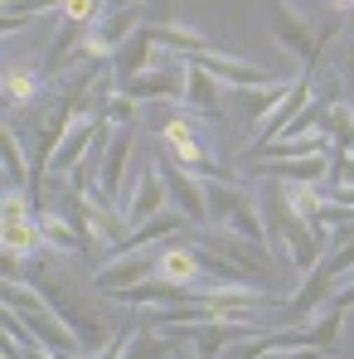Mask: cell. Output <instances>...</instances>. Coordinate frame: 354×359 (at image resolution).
<instances>
[{
	"mask_svg": "<svg viewBox=\"0 0 354 359\" xmlns=\"http://www.w3.org/2000/svg\"><path fill=\"white\" fill-rule=\"evenodd\" d=\"M267 238H272V243H287L296 272H311V267L325 257V252H320V233H315V229H311V224L292 209L287 184H272V189H267Z\"/></svg>",
	"mask_w": 354,
	"mask_h": 359,
	"instance_id": "6da1fadb",
	"label": "cell"
},
{
	"mask_svg": "<svg viewBox=\"0 0 354 359\" xmlns=\"http://www.w3.org/2000/svg\"><path fill=\"white\" fill-rule=\"evenodd\" d=\"M204 199H209V224H224L229 233L247 243H267V219H257V204L229 184V180H204Z\"/></svg>",
	"mask_w": 354,
	"mask_h": 359,
	"instance_id": "7a4b0ae2",
	"label": "cell"
},
{
	"mask_svg": "<svg viewBox=\"0 0 354 359\" xmlns=\"http://www.w3.org/2000/svg\"><path fill=\"white\" fill-rule=\"evenodd\" d=\"M262 10H267V29H272V39L282 44V54H292L301 59V68H311V63H320V34L311 29V20L296 10L292 0H262Z\"/></svg>",
	"mask_w": 354,
	"mask_h": 359,
	"instance_id": "3957f363",
	"label": "cell"
},
{
	"mask_svg": "<svg viewBox=\"0 0 354 359\" xmlns=\"http://www.w3.org/2000/svg\"><path fill=\"white\" fill-rule=\"evenodd\" d=\"M117 93H126L131 102H179L184 97V59L179 54L156 59V68L136 73L131 83H121Z\"/></svg>",
	"mask_w": 354,
	"mask_h": 359,
	"instance_id": "277c9868",
	"label": "cell"
},
{
	"mask_svg": "<svg viewBox=\"0 0 354 359\" xmlns=\"http://www.w3.org/2000/svg\"><path fill=\"white\" fill-rule=\"evenodd\" d=\"M156 165H161V180H165V189H170V204L189 214V224H209V199H204V180L194 175V170H184L175 156H161Z\"/></svg>",
	"mask_w": 354,
	"mask_h": 359,
	"instance_id": "5b68a950",
	"label": "cell"
},
{
	"mask_svg": "<svg viewBox=\"0 0 354 359\" xmlns=\"http://www.w3.org/2000/svg\"><path fill=\"white\" fill-rule=\"evenodd\" d=\"M179 330H184L189 350H194L199 359H219L229 345H238V340H247V335H252V325H247V320H229V316L194 320V325H179Z\"/></svg>",
	"mask_w": 354,
	"mask_h": 359,
	"instance_id": "8992f818",
	"label": "cell"
},
{
	"mask_svg": "<svg viewBox=\"0 0 354 359\" xmlns=\"http://www.w3.org/2000/svg\"><path fill=\"white\" fill-rule=\"evenodd\" d=\"M189 248H204V252L233 262V267H243L247 277H267V243H247V238H238V233L224 229V233H199Z\"/></svg>",
	"mask_w": 354,
	"mask_h": 359,
	"instance_id": "52a82bcc",
	"label": "cell"
},
{
	"mask_svg": "<svg viewBox=\"0 0 354 359\" xmlns=\"http://www.w3.org/2000/svg\"><path fill=\"white\" fill-rule=\"evenodd\" d=\"M184 59V54H179ZM184 102L194 107V112H204V117H229V88L204 68L199 59H184Z\"/></svg>",
	"mask_w": 354,
	"mask_h": 359,
	"instance_id": "ba28073f",
	"label": "cell"
},
{
	"mask_svg": "<svg viewBox=\"0 0 354 359\" xmlns=\"http://www.w3.org/2000/svg\"><path fill=\"white\" fill-rule=\"evenodd\" d=\"M102 131H107V121H102V112H83V117L73 121L68 131H63L59 151H54V161H49V175H68L97 141H102Z\"/></svg>",
	"mask_w": 354,
	"mask_h": 359,
	"instance_id": "9c48e42d",
	"label": "cell"
},
{
	"mask_svg": "<svg viewBox=\"0 0 354 359\" xmlns=\"http://www.w3.org/2000/svg\"><path fill=\"white\" fill-rule=\"evenodd\" d=\"M296 78H277L267 88H229V117L247 121V126H262V121L277 112V102L292 93Z\"/></svg>",
	"mask_w": 354,
	"mask_h": 359,
	"instance_id": "30bf717a",
	"label": "cell"
},
{
	"mask_svg": "<svg viewBox=\"0 0 354 359\" xmlns=\"http://www.w3.org/2000/svg\"><path fill=\"white\" fill-rule=\"evenodd\" d=\"M126 165H131V126H107V136H102V170H97V189H102L107 204L121 199Z\"/></svg>",
	"mask_w": 354,
	"mask_h": 359,
	"instance_id": "8fae6325",
	"label": "cell"
},
{
	"mask_svg": "<svg viewBox=\"0 0 354 359\" xmlns=\"http://www.w3.org/2000/svg\"><path fill=\"white\" fill-rule=\"evenodd\" d=\"M156 25H141L136 34H126L117 49H112V83H131L136 73H146V68H156Z\"/></svg>",
	"mask_w": 354,
	"mask_h": 359,
	"instance_id": "7c38bea8",
	"label": "cell"
},
{
	"mask_svg": "<svg viewBox=\"0 0 354 359\" xmlns=\"http://www.w3.org/2000/svg\"><path fill=\"white\" fill-rule=\"evenodd\" d=\"M146 277H156V248L117 252V262H107V267L93 277V287H97V292H107V297H117V292L136 287V282H146Z\"/></svg>",
	"mask_w": 354,
	"mask_h": 359,
	"instance_id": "4fadbf2b",
	"label": "cell"
},
{
	"mask_svg": "<svg viewBox=\"0 0 354 359\" xmlns=\"http://www.w3.org/2000/svg\"><path fill=\"white\" fill-rule=\"evenodd\" d=\"M330 151H335L330 131H311V136H277V141H262V146L247 151V161H252V165H257V161H306V156H330Z\"/></svg>",
	"mask_w": 354,
	"mask_h": 359,
	"instance_id": "5bb4252c",
	"label": "cell"
},
{
	"mask_svg": "<svg viewBox=\"0 0 354 359\" xmlns=\"http://www.w3.org/2000/svg\"><path fill=\"white\" fill-rule=\"evenodd\" d=\"M165 209H170V189H165V180H161V165H141L136 194H131V204H126V224L141 229L146 219H156V214H165Z\"/></svg>",
	"mask_w": 354,
	"mask_h": 359,
	"instance_id": "9a60e30c",
	"label": "cell"
},
{
	"mask_svg": "<svg viewBox=\"0 0 354 359\" xmlns=\"http://www.w3.org/2000/svg\"><path fill=\"white\" fill-rule=\"evenodd\" d=\"M156 277L161 282H175V287H209L204 277V262H199V252L184 243V248H156Z\"/></svg>",
	"mask_w": 354,
	"mask_h": 359,
	"instance_id": "2e32d148",
	"label": "cell"
},
{
	"mask_svg": "<svg viewBox=\"0 0 354 359\" xmlns=\"http://www.w3.org/2000/svg\"><path fill=\"white\" fill-rule=\"evenodd\" d=\"M161 136H165L170 156H175L184 170H194V175H209V170H214V161H209V151H204V141H199L194 126H184V121H165Z\"/></svg>",
	"mask_w": 354,
	"mask_h": 359,
	"instance_id": "e0dca14e",
	"label": "cell"
},
{
	"mask_svg": "<svg viewBox=\"0 0 354 359\" xmlns=\"http://www.w3.org/2000/svg\"><path fill=\"white\" fill-rule=\"evenodd\" d=\"M199 63L224 83V88H267V83H277L267 68H257V63H243V59H229V54H199Z\"/></svg>",
	"mask_w": 354,
	"mask_h": 359,
	"instance_id": "ac0fdd59",
	"label": "cell"
},
{
	"mask_svg": "<svg viewBox=\"0 0 354 359\" xmlns=\"http://www.w3.org/2000/svg\"><path fill=\"white\" fill-rule=\"evenodd\" d=\"M184 345H189V340H184V330H175V335H161V330H151V325H146V330H136V325H131L121 359H175Z\"/></svg>",
	"mask_w": 354,
	"mask_h": 359,
	"instance_id": "d6986e66",
	"label": "cell"
},
{
	"mask_svg": "<svg viewBox=\"0 0 354 359\" xmlns=\"http://www.w3.org/2000/svg\"><path fill=\"white\" fill-rule=\"evenodd\" d=\"M340 330H345V311H340V306H320L315 320L301 325V345H306V350L335 355V350H340Z\"/></svg>",
	"mask_w": 354,
	"mask_h": 359,
	"instance_id": "ffe728a7",
	"label": "cell"
},
{
	"mask_svg": "<svg viewBox=\"0 0 354 359\" xmlns=\"http://www.w3.org/2000/svg\"><path fill=\"white\" fill-rule=\"evenodd\" d=\"M335 156V151H330ZM330 156H306V161H257L267 180H282V184H311V180L330 175Z\"/></svg>",
	"mask_w": 354,
	"mask_h": 359,
	"instance_id": "44dd1931",
	"label": "cell"
},
{
	"mask_svg": "<svg viewBox=\"0 0 354 359\" xmlns=\"http://www.w3.org/2000/svg\"><path fill=\"white\" fill-rule=\"evenodd\" d=\"M156 44L161 49H175L184 59H199V54H219L214 49V39H204L199 29H189V25H156Z\"/></svg>",
	"mask_w": 354,
	"mask_h": 359,
	"instance_id": "7402d4cb",
	"label": "cell"
},
{
	"mask_svg": "<svg viewBox=\"0 0 354 359\" xmlns=\"http://www.w3.org/2000/svg\"><path fill=\"white\" fill-rule=\"evenodd\" d=\"M39 233L49 252H83V233L73 229V219H63L54 209H39Z\"/></svg>",
	"mask_w": 354,
	"mask_h": 359,
	"instance_id": "603a6c76",
	"label": "cell"
},
{
	"mask_svg": "<svg viewBox=\"0 0 354 359\" xmlns=\"http://www.w3.org/2000/svg\"><path fill=\"white\" fill-rule=\"evenodd\" d=\"M0 252L5 257H39L44 252V233H39V224H29V219H20V224H5V233H0Z\"/></svg>",
	"mask_w": 354,
	"mask_h": 359,
	"instance_id": "cb8c5ba5",
	"label": "cell"
},
{
	"mask_svg": "<svg viewBox=\"0 0 354 359\" xmlns=\"http://www.w3.org/2000/svg\"><path fill=\"white\" fill-rule=\"evenodd\" d=\"M5 180H10L15 189H34V165L25 161V141H20L15 121L5 126Z\"/></svg>",
	"mask_w": 354,
	"mask_h": 359,
	"instance_id": "d4e9b609",
	"label": "cell"
},
{
	"mask_svg": "<svg viewBox=\"0 0 354 359\" xmlns=\"http://www.w3.org/2000/svg\"><path fill=\"white\" fill-rule=\"evenodd\" d=\"M320 131H330V141H335L340 156H354V102L350 97L325 112V126H320Z\"/></svg>",
	"mask_w": 354,
	"mask_h": 359,
	"instance_id": "484cf974",
	"label": "cell"
},
{
	"mask_svg": "<svg viewBox=\"0 0 354 359\" xmlns=\"http://www.w3.org/2000/svg\"><path fill=\"white\" fill-rule=\"evenodd\" d=\"M34 93H39V78L34 73H25V68H10L5 73V102H10V112L25 107V102H34Z\"/></svg>",
	"mask_w": 354,
	"mask_h": 359,
	"instance_id": "4316f807",
	"label": "cell"
},
{
	"mask_svg": "<svg viewBox=\"0 0 354 359\" xmlns=\"http://www.w3.org/2000/svg\"><path fill=\"white\" fill-rule=\"evenodd\" d=\"M102 121H107V126H131V121H136V102H131L126 93H112L107 107H102Z\"/></svg>",
	"mask_w": 354,
	"mask_h": 359,
	"instance_id": "83f0119b",
	"label": "cell"
},
{
	"mask_svg": "<svg viewBox=\"0 0 354 359\" xmlns=\"http://www.w3.org/2000/svg\"><path fill=\"white\" fill-rule=\"evenodd\" d=\"M335 73H340L345 93L354 97V34H345V39H340V49H335Z\"/></svg>",
	"mask_w": 354,
	"mask_h": 359,
	"instance_id": "f1b7e54d",
	"label": "cell"
},
{
	"mask_svg": "<svg viewBox=\"0 0 354 359\" xmlns=\"http://www.w3.org/2000/svg\"><path fill=\"white\" fill-rule=\"evenodd\" d=\"M0 214H5V224H20V219H29V199H25V189H5V199H0Z\"/></svg>",
	"mask_w": 354,
	"mask_h": 359,
	"instance_id": "f546056e",
	"label": "cell"
},
{
	"mask_svg": "<svg viewBox=\"0 0 354 359\" xmlns=\"http://www.w3.org/2000/svg\"><path fill=\"white\" fill-rule=\"evenodd\" d=\"M126 335H131V325H126V330H117V335H107V345H102L93 359H121V350H126Z\"/></svg>",
	"mask_w": 354,
	"mask_h": 359,
	"instance_id": "4dcf8cb0",
	"label": "cell"
},
{
	"mask_svg": "<svg viewBox=\"0 0 354 359\" xmlns=\"http://www.w3.org/2000/svg\"><path fill=\"white\" fill-rule=\"evenodd\" d=\"M330 306H340V311H354V272L335 287V297H330Z\"/></svg>",
	"mask_w": 354,
	"mask_h": 359,
	"instance_id": "1f68e13d",
	"label": "cell"
},
{
	"mask_svg": "<svg viewBox=\"0 0 354 359\" xmlns=\"http://www.w3.org/2000/svg\"><path fill=\"white\" fill-rule=\"evenodd\" d=\"M262 359H325V350H272Z\"/></svg>",
	"mask_w": 354,
	"mask_h": 359,
	"instance_id": "d6a6232c",
	"label": "cell"
},
{
	"mask_svg": "<svg viewBox=\"0 0 354 359\" xmlns=\"http://www.w3.org/2000/svg\"><path fill=\"white\" fill-rule=\"evenodd\" d=\"M131 5H141V0H107V10H131Z\"/></svg>",
	"mask_w": 354,
	"mask_h": 359,
	"instance_id": "836d02e7",
	"label": "cell"
},
{
	"mask_svg": "<svg viewBox=\"0 0 354 359\" xmlns=\"http://www.w3.org/2000/svg\"><path fill=\"white\" fill-rule=\"evenodd\" d=\"M330 5H335L340 15H354V0H330Z\"/></svg>",
	"mask_w": 354,
	"mask_h": 359,
	"instance_id": "e575fe53",
	"label": "cell"
},
{
	"mask_svg": "<svg viewBox=\"0 0 354 359\" xmlns=\"http://www.w3.org/2000/svg\"><path fill=\"white\" fill-rule=\"evenodd\" d=\"M175 359H199V355H194V350H189V355H184V350H179V355Z\"/></svg>",
	"mask_w": 354,
	"mask_h": 359,
	"instance_id": "d590c367",
	"label": "cell"
}]
</instances>
